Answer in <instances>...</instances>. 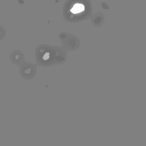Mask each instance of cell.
<instances>
[{"mask_svg":"<svg viewBox=\"0 0 146 146\" xmlns=\"http://www.w3.org/2000/svg\"><path fill=\"white\" fill-rule=\"evenodd\" d=\"M23 58V54L19 52V50H15V52L12 53L11 56V59L12 62L15 64H18L22 61Z\"/></svg>","mask_w":146,"mask_h":146,"instance_id":"cell-4","label":"cell"},{"mask_svg":"<svg viewBox=\"0 0 146 146\" xmlns=\"http://www.w3.org/2000/svg\"><path fill=\"white\" fill-rule=\"evenodd\" d=\"M90 0H66L63 7V16L68 23H78L88 19L92 15Z\"/></svg>","mask_w":146,"mask_h":146,"instance_id":"cell-1","label":"cell"},{"mask_svg":"<svg viewBox=\"0 0 146 146\" xmlns=\"http://www.w3.org/2000/svg\"><path fill=\"white\" fill-rule=\"evenodd\" d=\"M52 46L40 45L36 49V59L40 65L49 66L55 62H64L66 60V53H63V50H54Z\"/></svg>","mask_w":146,"mask_h":146,"instance_id":"cell-2","label":"cell"},{"mask_svg":"<svg viewBox=\"0 0 146 146\" xmlns=\"http://www.w3.org/2000/svg\"><path fill=\"white\" fill-rule=\"evenodd\" d=\"M20 74L22 77L26 79H31L35 77L36 74V69L32 63H28L21 68Z\"/></svg>","mask_w":146,"mask_h":146,"instance_id":"cell-3","label":"cell"},{"mask_svg":"<svg viewBox=\"0 0 146 146\" xmlns=\"http://www.w3.org/2000/svg\"><path fill=\"white\" fill-rule=\"evenodd\" d=\"M3 30L0 29V37L2 36V35H3Z\"/></svg>","mask_w":146,"mask_h":146,"instance_id":"cell-5","label":"cell"}]
</instances>
